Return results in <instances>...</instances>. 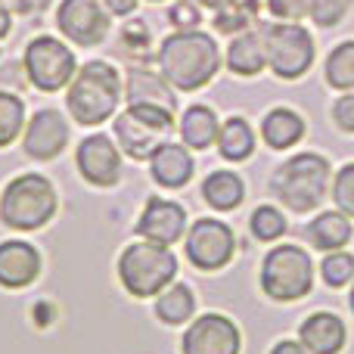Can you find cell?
<instances>
[{
  "label": "cell",
  "mask_w": 354,
  "mask_h": 354,
  "mask_svg": "<svg viewBox=\"0 0 354 354\" xmlns=\"http://www.w3.org/2000/svg\"><path fill=\"white\" fill-rule=\"evenodd\" d=\"M56 214V189L41 174H19L0 196V218L12 230H41Z\"/></svg>",
  "instance_id": "3957f363"
},
{
  "label": "cell",
  "mask_w": 354,
  "mask_h": 354,
  "mask_svg": "<svg viewBox=\"0 0 354 354\" xmlns=\"http://www.w3.org/2000/svg\"><path fill=\"white\" fill-rule=\"evenodd\" d=\"M345 10H348V0H311L308 16H311L317 25L330 28V25H336L339 19L345 16Z\"/></svg>",
  "instance_id": "d6a6232c"
},
{
  "label": "cell",
  "mask_w": 354,
  "mask_h": 354,
  "mask_svg": "<svg viewBox=\"0 0 354 354\" xmlns=\"http://www.w3.org/2000/svg\"><path fill=\"white\" fill-rule=\"evenodd\" d=\"M308 239H311L314 249H324V252H339L345 243L351 239V224H348V214L336 212H324L314 218V224L308 227Z\"/></svg>",
  "instance_id": "44dd1931"
},
{
  "label": "cell",
  "mask_w": 354,
  "mask_h": 354,
  "mask_svg": "<svg viewBox=\"0 0 354 354\" xmlns=\"http://www.w3.org/2000/svg\"><path fill=\"white\" fill-rule=\"evenodd\" d=\"M333 199H336L339 212L354 218V162L351 165H345L342 171L336 174V183H333Z\"/></svg>",
  "instance_id": "1f68e13d"
},
{
  "label": "cell",
  "mask_w": 354,
  "mask_h": 354,
  "mask_svg": "<svg viewBox=\"0 0 354 354\" xmlns=\"http://www.w3.org/2000/svg\"><path fill=\"white\" fill-rule=\"evenodd\" d=\"M68 143V124L62 118V112L56 109H41L31 115L28 128H25V137H22V147L31 159L37 162H50L66 149Z\"/></svg>",
  "instance_id": "5bb4252c"
},
{
  "label": "cell",
  "mask_w": 354,
  "mask_h": 354,
  "mask_svg": "<svg viewBox=\"0 0 354 354\" xmlns=\"http://www.w3.org/2000/svg\"><path fill=\"white\" fill-rule=\"evenodd\" d=\"M174 128V112L162 106L131 103L115 118V140L131 159H153L156 149L165 143V137Z\"/></svg>",
  "instance_id": "8992f818"
},
{
  "label": "cell",
  "mask_w": 354,
  "mask_h": 354,
  "mask_svg": "<svg viewBox=\"0 0 354 354\" xmlns=\"http://www.w3.org/2000/svg\"><path fill=\"white\" fill-rule=\"evenodd\" d=\"M10 28H12V16H10V10H6V3L0 0V41L10 35Z\"/></svg>",
  "instance_id": "f35d334b"
},
{
  "label": "cell",
  "mask_w": 354,
  "mask_h": 354,
  "mask_svg": "<svg viewBox=\"0 0 354 354\" xmlns=\"http://www.w3.org/2000/svg\"><path fill=\"white\" fill-rule=\"evenodd\" d=\"M193 159H189V153L183 147H177V143H162L159 149H156L153 156V177L162 183V187H183V183L193 177Z\"/></svg>",
  "instance_id": "ac0fdd59"
},
{
  "label": "cell",
  "mask_w": 354,
  "mask_h": 354,
  "mask_svg": "<svg viewBox=\"0 0 354 354\" xmlns=\"http://www.w3.org/2000/svg\"><path fill=\"white\" fill-rule=\"evenodd\" d=\"M320 274H324L326 286H333V289L348 286L354 280V258L348 252H330L324 258V264H320Z\"/></svg>",
  "instance_id": "4dcf8cb0"
},
{
  "label": "cell",
  "mask_w": 354,
  "mask_h": 354,
  "mask_svg": "<svg viewBox=\"0 0 354 354\" xmlns=\"http://www.w3.org/2000/svg\"><path fill=\"white\" fill-rule=\"evenodd\" d=\"M25 75L28 81L44 93H56L59 87L72 84L75 75V56L56 37H35V41L25 47Z\"/></svg>",
  "instance_id": "9c48e42d"
},
{
  "label": "cell",
  "mask_w": 354,
  "mask_h": 354,
  "mask_svg": "<svg viewBox=\"0 0 354 354\" xmlns=\"http://www.w3.org/2000/svg\"><path fill=\"white\" fill-rule=\"evenodd\" d=\"M299 342L311 354H339L345 348V324L330 311H314L301 324Z\"/></svg>",
  "instance_id": "e0dca14e"
},
{
  "label": "cell",
  "mask_w": 354,
  "mask_h": 354,
  "mask_svg": "<svg viewBox=\"0 0 354 354\" xmlns=\"http://www.w3.org/2000/svg\"><path fill=\"white\" fill-rule=\"evenodd\" d=\"M249 224H252V233H255L261 243H274V239H280L283 233H286V218H283V212H277L274 205H258Z\"/></svg>",
  "instance_id": "f546056e"
},
{
  "label": "cell",
  "mask_w": 354,
  "mask_h": 354,
  "mask_svg": "<svg viewBox=\"0 0 354 354\" xmlns=\"http://www.w3.org/2000/svg\"><path fill=\"white\" fill-rule=\"evenodd\" d=\"M218 149H221V156H224V159H230V162L249 159L252 149H255L252 128L243 122V118H230V122L218 131Z\"/></svg>",
  "instance_id": "d4e9b609"
},
{
  "label": "cell",
  "mask_w": 354,
  "mask_h": 354,
  "mask_svg": "<svg viewBox=\"0 0 354 354\" xmlns=\"http://www.w3.org/2000/svg\"><path fill=\"white\" fill-rule=\"evenodd\" d=\"M270 354H311V351H308L301 342H289V339H283V342L274 345V351Z\"/></svg>",
  "instance_id": "8d00e7d4"
},
{
  "label": "cell",
  "mask_w": 354,
  "mask_h": 354,
  "mask_svg": "<svg viewBox=\"0 0 354 354\" xmlns=\"http://www.w3.org/2000/svg\"><path fill=\"white\" fill-rule=\"evenodd\" d=\"M25 128V103L10 91H0V149L10 147Z\"/></svg>",
  "instance_id": "4316f807"
},
{
  "label": "cell",
  "mask_w": 354,
  "mask_h": 354,
  "mask_svg": "<svg viewBox=\"0 0 354 354\" xmlns=\"http://www.w3.org/2000/svg\"><path fill=\"white\" fill-rule=\"evenodd\" d=\"M159 68L177 91H199L221 68L218 41L202 31H177L162 41Z\"/></svg>",
  "instance_id": "6da1fadb"
},
{
  "label": "cell",
  "mask_w": 354,
  "mask_h": 354,
  "mask_svg": "<svg viewBox=\"0 0 354 354\" xmlns=\"http://www.w3.org/2000/svg\"><path fill=\"white\" fill-rule=\"evenodd\" d=\"M183 227H187V214L177 202H168V199H153L147 202L143 208L140 221H137V230L140 236H147L149 243H162V245H171L183 236Z\"/></svg>",
  "instance_id": "2e32d148"
},
{
  "label": "cell",
  "mask_w": 354,
  "mask_h": 354,
  "mask_svg": "<svg viewBox=\"0 0 354 354\" xmlns=\"http://www.w3.org/2000/svg\"><path fill=\"white\" fill-rule=\"evenodd\" d=\"M311 0H268V10L283 22H299L301 16H308Z\"/></svg>",
  "instance_id": "836d02e7"
},
{
  "label": "cell",
  "mask_w": 354,
  "mask_h": 354,
  "mask_svg": "<svg viewBox=\"0 0 354 354\" xmlns=\"http://www.w3.org/2000/svg\"><path fill=\"white\" fill-rule=\"evenodd\" d=\"M118 277L131 295L149 299L177 277V258L162 243H134L118 258Z\"/></svg>",
  "instance_id": "5b68a950"
},
{
  "label": "cell",
  "mask_w": 354,
  "mask_h": 354,
  "mask_svg": "<svg viewBox=\"0 0 354 354\" xmlns=\"http://www.w3.org/2000/svg\"><path fill=\"white\" fill-rule=\"evenodd\" d=\"M264 50H268V66L280 78H301L314 62V37L301 25L280 22L264 28Z\"/></svg>",
  "instance_id": "ba28073f"
},
{
  "label": "cell",
  "mask_w": 354,
  "mask_h": 354,
  "mask_svg": "<svg viewBox=\"0 0 354 354\" xmlns=\"http://www.w3.org/2000/svg\"><path fill=\"white\" fill-rule=\"evenodd\" d=\"M243 339L230 317L224 314H202L183 333L180 351L183 354H239Z\"/></svg>",
  "instance_id": "7c38bea8"
},
{
  "label": "cell",
  "mask_w": 354,
  "mask_h": 354,
  "mask_svg": "<svg viewBox=\"0 0 354 354\" xmlns=\"http://www.w3.org/2000/svg\"><path fill=\"white\" fill-rule=\"evenodd\" d=\"M41 277V252L25 239L0 243V286L25 289Z\"/></svg>",
  "instance_id": "9a60e30c"
},
{
  "label": "cell",
  "mask_w": 354,
  "mask_h": 354,
  "mask_svg": "<svg viewBox=\"0 0 354 354\" xmlns=\"http://www.w3.org/2000/svg\"><path fill=\"white\" fill-rule=\"evenodd\" d=\"M56 25L68 41L81 44V47H97L109 35V16L100 0H62Z\"/></svg>",
  "instance_id": "8fae6325"
},
{
  "label": "cell",
  "mask_w": 354,
  "mask_h": 354,
  "mask_svg": "<svg viewBox=\"0 0 354 354\" xmlns=\"http://www.w3.org/2000/svg\"><path fill=\"white\" fill-rule=\"evenodd\" d=\"M78 171L93 187H115L122 174V156H118L112 137L91 134L78 147Z\"/></svg>",
  "instance_id": "4fadbf2b"
},
{
  "label": "cell",
  "mask_w": 354,
  "mask_h": 354,
  "mask_svg": "<svg viewBox=\"0 0 354 354\" xmlns=\"http://www.w3.org/2000/svg\"><path fill=\"white\" fill-rule=\"evenodd\" d=\"M193 308H196V299H193V292H189V286L177 283V286L165 289V295H159V301H156V317H159L162 324L174 326V324L189 320Z\"/></svg>",
  "instance_id": "484cf974"
},
{
  "label": "cell",
  "mask_w": 354,
  "mask_h": 354,
  "mask_svg": "<svg viewBox=\"0 0 354 354\" xmlns=\"http://www.w3.org/2000/svg\"><path fill=\"white\" fill-rule=\"evenodd\" d=\"M326 81L339 91H351L354 87V41L339 44L326 59Z\"/></svg>",
  "instance_id": "83f0119b"
},
{
  "label": "cell",
  "mask_w": 354,
  "mask_h": 354,
  "mask_svg": "<svg viewBox=\"0 0 354 354\" xmlns=\"http://www.w3.org/2000/svg\"><path fill=\"white\" fill-rule=\"evenodd\" d=\"M171 25L174 28H180V31H189V28H196V25L202 22V12L196 10V3H189V0H180V3H174V10H171Z\"/></svg>",
  "instance_id": "e575fe53"
},
{
  "label": "cell",
  "mask_w": 354,
  "mask_h": 354,
  "mask_svg": "<svg viewBox=\"0 0 354 354\" xmlns=\"http://www.w3.org/2000/svg\"><path fill=\"white\" fill-rule=\"evenodd\" d=\"M124 97H128V106L147 103V106H162V109H168V112H174V106H177L174 93L165 87V81L153 72H143V68H134V72L128 75V91H124Z\"/></svg>",
  "instance_id": "ffe728a7"
},
{
  "label": "cell",
  "mask_w": 354,
  "mask_h": 354,
  "mask_svg": "<svg viewBox=\"0 0 354 354\" xmlns=\"http://www.w3.org/2000/svg\"><path fill=\"white\" fill-rule=\"evenodd\" d=\"M351 311H354V289H351Z\"/></svg>",
  "instance_id": "60d3db41"
},
{
  "label": "cell",
  "mask_w": 354,
  "mask_h": 354,
  "mask_svg": "<svg viewBox=\"0 0 354 354\" xmlns=\"http://www.w3.org/2000/svg\"><path fill=\"white\" fill-rule=\"evenodd\" d=\"M180 137L187 147L205 149L218 140V118L208 106H189L180 118Z\"/></svg>",
  "instance_id": "603a6c76"
},
{
  "label": "cell",
  "mask_w": 354,
  "mask_h": 354,
  "mask_svg": "<svg viewBox=\"0 0 354 354\" xmlns=\"http://www.w3.org/2000/svg\"><path fill=\"white\" fill-rule=\"evenodd\" d=\"M326 183H330V165H326L324 156L301 153L277 168L270 187H274L277 199H280L289 212L305 214V212H314V208L324 202Z\"/></svg>",
  "instance_id": "277c9868"
},
{
  "label": "cell",
  "mask_w": 354,
  "mask_h": 354,
  "mask_svg": "<svg viewBox=\"0 0 354 354\" xmlns=\"http://www.w3.org/2000/svg\"><path fill=\"white\" fill-rule=\"evenodd\" d=\"M202 196H205V202L212 208L230 212V208H236L245 199V189H243V180L233 171H214L202 183Z\"/></svg>",
  "instance_id": "cb8c5ba5"
},
{
  "label": "cell",
  "mask_w": 354,
  "mask_h": 354,
  "mask_svg": "<svg viewBox=\"0 0 354 354\" xmlns=\"http://www.w3.org/2000/svg\"><path fill=\"white\" fill-rule=\"evenodd\" d=\"M261 286L274 301H299L314 286L311 255L299 245H277L264 255Z\"/></svg>",
  "instance_id": "52a82bcc"
},
{
  "label": "cell",
  "mask_w": 354,
  "mask_h": 354,
  "mask_svg": "<svg viewBox=\"0 0 354 354\" xmlns=\"http://www.w3.org/2000/svg\"><path fill=\"white\" fill-rule=\"evenodd\" d=\"M199 3H202V6H212V10H218V6H224L227 0H199Z\"/></svg>",
  "instance_id": "ab89813d"
},
{
  "label": "cell",
  "mask_w": 354,
  "mask_h": 354,
  "mask_svg": "<svg viewBox=\"0 0 354 354\" xmlns=\"http://www.w3.org/2000/svg\"><path fill=\"white\" fill-rule=\"evenodd\" d=\"M255 0H227L224 6H218V12H214V25H218V31H224V35H239V28H245V25L255 19Z\"/></svg>",
  "instance_id": "f1b7e54d"
},
{
  "label": "cell",
  "mask_w": 354,
  "mask_h": 354,
  "mask_svg": "<svg viewBox=\"0 0 354 354\" xmlns=\"http://www.w3.org/2000/svg\"><path fill=\"white\" fill-rule=\"evenodd\" d=\"M106 6H109V12H115V16H128V12L137 10V0H106Z\"/></svg>",
  "instance_id": "74e56055"
},
{
  "label": "cell",
  "mask_w": 354,
  "mask_h": 354,
  "mask_svg": "<svg viewBox=\"0 0 354 354\" xmlns=\"http://www.w3.org/2000/svg\"><path fill=\"white\" fill-rule=\"evenodd\" d=\"M333 118H336V124H339L342 131L354 134V93L342 97L336 106H333Z\"/></svg>",
  "instance_id": "d590c367"
},
{
  "label": "cell",
  "mask_w": 354,
  "mask_h": 354,
  "mask_svg": "<svg viewBox=\"0 0 354 354\" xmlns=\"http://www.w3.org/2000/svg\"><path fill=\"white\" fill-rule=\"evenodd\" d=\"M118 100H122V78L115 66H109L106 59H93L72 78L66 103L75 122L103 124L118 109Z\"/></svg>",
  "instance_id": "7a4b0ae2"
},
{
  "label": "cell",
  "mask_w": 354,
  "mask_h": 354,
  "mask_svg": "<svg viewBox=\"0 0 354 354\" xmlns=\"http://www.w3.org/2000/svg\"><path fill=\"white\" fill-rule=\"evenodd\" d=\"M268 62V50H264V35L255 31H243L233 37L230 50H227V66L233 75H258Z\"/></svg>",
  "instance_id": "d6986e66"
},
{
  "label": "cell",
  "mask_w": 354,
  "mask_h": 354,
  "mask_svg": "<svg viewBox=\"0 0 354 354\" xmlns=\"http://www.w3.org/2000/svg\"><path fill=\"white\" fill-rule=\"evenodd\" d=\"M261 134L270 149H289L301 140L305 122H301L292 109H274V112H268V118L261 122Z\"/></svg>",
  "instance_id": "7402d4cb"
},
{
  "label": "cell",
  "mask_w": 354,
  "mask_h": 354,
  "mask_svg": "<svg viewBox=\"0 0 354 354\" xmlns=\"http://www.w3.org/2000/svg\"><path fill=\"white\" fill-rule=\"evenodd\" d=\"M236 252V236L227 224L214 218H202L189 227L187 236V258L199 270H221Z\"/></svg>",
  "instance_id": "30bf717a"
}]
</instances>
